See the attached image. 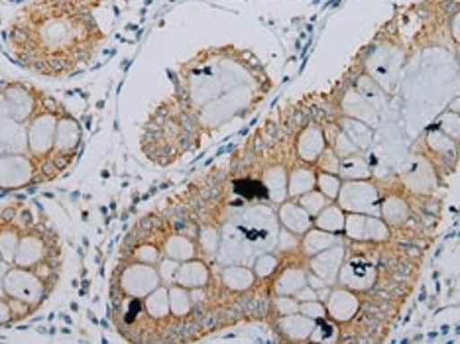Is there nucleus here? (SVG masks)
I'll list each match as a JSON object with an SVG mask.
<instances>
[{
    "label": "nucleus",
    "instance_id": "16",
    "mask_svg": "<svg viewBox=\"0 0 460 344\" xmlns=\"http://www.w3.org/2000/svg\"><path fill=\"white\" fill-rule=\"evenodd\" d=\"M344 262V246L339 243L332 248L325 250L309 258V279H319V287L332 286L339 278L341 266Z\"/></svg>",
    "mask_w": 460,
    "mask_h": 344
},
{
    "label": "nucleus",
    "instance_id": "43",
    "mask_svg": "<svg viewBox=\"0 0 460 344\" xmlns=\"http://www.w3.org/2000/svg\"><path fill=\"white\" fill-rule=\"evenodd\" d=\"M297 201L307 208V213H309L313 218H315V216L323 211V208H325V207L331 203V201L327 199V197L317 190V187H315V190H311V191H307V193L299 195Z\"/></svg>",
    "mask_w": 460,
    "mask_h": 344
},
{
    "label": "nucleus",
    "instance_id": "33",
    "mask_svg": "<svg viewBox=\"0 0 460 344\" xmlns=\"http://www.w3.org/2000/svg\"><path fill=\"white\" fill-rule=\"evenodd\" d=\"M341 130L347 134L349 137V140L357 146V148L362 152V150H366L368 148V146L372 144V138H374V130H372V127L370 124H366V122H362V120H358V119H352V117H344L342 120H341Z\"/></svg>",
    "mask_w": 460,
    "mask_h": 344
},
{
    "label": "nucleus",
    "instance_id": "28",
    "mask_svg": "<svg viewBox=\"0 0 460 344\" xmlns=\"http://www.w3.org/2000/svg\"><path fill=\"white\" fill-rule=\"evenodd\" d=\"M221 281L228 291H234V294H244V291L254 287L258 278H256L252 268L226 266L221 272Z\"/></svg>",
    "mask_w": 460,
    "mask_h": 344
},
{
    "label": "nucleus",
    "instance_id": "32",
    "mask_svg": "<svg viewBox=\"0 0 460 344\" xmlns=\"http://www.w3.org/2000/svg\"><path fill=\"white\" fill-rule=\"evenodd\" d=\"M339 175L342 181H357V180H370V165L366 162L360 152H354L341 158Z\"/></svg>",
    "mask_w": 460,
    "mask_h": 344
},
{
    "label": "nucleus",
    "instance_id": "2",
    "mask_svg": "<svg viewBox=\"0 0 460 344\" xmlns=\"http://www.w3.org/2000/svg\"><path fill=\"white\" fill-rule=\"evenodd\" d=\"M256 79H266V73L250 51L234 46L211 48L183 64L177 97L197 110L236 85Z\"/></svg>",
    "mask_w": 460,
    "mask_h": 344
},
{
    "label": "nucleus",
    "instance_id": "46",
    "mask_svg": "<svg viewBox=\"0 0 460 344\" xmlns=\"http://www.w3.org/2000/svg\"><path fill=\"white\" fill-rule=\"evenodd\" d=\"M299 313H303L305 317L311 319H323V317H329L327 313V305L323 304L321 299H311V301H299Z\"/></svg>",
    "mask_w": 460,
    "mask_h": 344
},
{
    "label": "nucleus",
    "instance_id": "51",
    "mask_svg": "<svg viewBox=\"0 0 460 344\" xmlns=\"http://www.w3.org/2000/svg\"><path fill=\"white\" fill-rule=\"evenodd\" d=\"M448 32H451L456 44H460V8L451 16V22H448Z\"/></svg>",
    "mask_w": 460,
    "mask_h": 344
},
{
    "label": "nucleus",
    "instance_id": "53",
    "mask_svg": "<svg viewBox=\"0 0 460 344\" xmlns=\"http://www.w3.org/2000/svg\"><path fill=\"white\" fill-rule=\"evenodd\" d=\"M458 56H460V44H458Z\"/></svg>",
    "mask_w": 460,
    "mask_h": 344
},
{
    "label": "nucleus",
    "instance_id": "9",
    "mask_svg": "<svg viewBox=\"0 0 460 344\" xmlns=\"http://www.w3.org/2000/svg\"><path fill=\"white\" fill-rule=\"evenodd\" d=\"M46 262H59V246L56 238H48L38 228H24L14 254L13 266L38 268Z\"/></svg>",
    "mask_w": 460,
    "mask_h": 344
},
{
    "label": "nucleus",
    "instance_id": "34",
    "mask_svg": "<svg viewBox=\"0 0 460 344\" xmlns=\"http://www.w3.org/2000/svg\"><path fill=\"white\" fill-rule=\"evenodd\" d=\"M344 221H347V211H344L339 203H329L315 218H313V226L321 228V231L341 234L344 233Z\"/></svg>",
    "mask_w": 460,
    "mask_h": 344
},
{
    "label": "nucleus",
    "instance_id": "6",
    "mask_svg": "<svg viewBox=\"0 0 460 344\" xmlns=\"http://www.w3.org/2000/svg\"><path fill=\"white\" fill-rule=\"evenodd\" d=\"M83 144V127L66 109L59 112L54 148H51L48 160L40 165V181L54 180L56 175L64 173L69 165L75 162L79 148Z\"/></svg>",
    "mask_w": 460,
    "mask_h": 344
},
{
    "label": "nucleus",
    "instance_id": "36",
    "mask_svg": "<svg viewBox=\"0 0 460 344\" xmlns=\"http://www.w3.org/2000/svg\"><path fill=\"white\" fill-rule=\"evenodd\" d=\"M317 185V172L311 168H296L288 175V195L289 199H297L299 195L315 190Z\"/></svg>",
    "mask_w": 460,
    "mask_h": 344
},
{
    "label": "nucleus",
    "instance_id": "3",
    "mask_svg": "<svg viewBox=\"0 0 460 344\" xmlns=\"http://www.w3.org/2000/svg\"><path fill=\"white\" fill-rule=\"evenodd\" d=\"M199 132L193 110L175 95L162 102L144 122L140 148L152 163L170 165L190 150Z\"/></svg>",
    "mask_w": 460,
    "mask_h": 344
},
{
    "label": "nucleus",
    "instance_id": "18",
    "mask_svg": "<svg viewBox=\"0 0 460 344\" xmlns=\"http://www.w3.org/2000/svg\"><path fill=\"white\" fill-rule=\"evenodd\" d=\"M327 146L329 142L325 128H321L319 124H307V127L299 132V137L296 140V150L303 163H315L319 160V155L325 152Z\"/></svg>",
    "mask_w": 460,
    "mask_h": 344
},
{
    "label": "nucleus",
    "instance_id": "40",
    "mask_svg": "<svg viewBox=\"0 0 460 344\" xmlns=\"http://www.w3.org/2000/svg\"><path fill=\"white\" fill-rule=\"evenodd\" d=\"M341 339L339 322L331 317H323L317 321L315 329H313L309 340L313 342H337Z\"/></svg>",
    "mask_w": 460,
    "mask_h": 344
},
{
    "label": "nucleus",
    "instance_id": "38",
    "mask_svg": "<svg viewBox=\"0 0 460 344\" xmlns=\"http://www.w3.org/2000/svg\"><path fill=\"white\" fill-rule=\"evenodd\" d=\"M197 246L199 252H203L208 258H215L218 248H221V233H218V228L213 225H205L199 228Z\"/></svg>",
    "mask_w": 460,
    "mask_h": 344
},
{
    "label": "nucleus",
    "instance_id": "47",
    "mask_svg": "<svg viewBox=\"0 0 460 344\" xmlns=\"http://www.w3.org/2000/svg\"><path fill=\"white\" fill-rule=\"evenodd\" d=\"M177 269H180V262H175V260L167 258V256H162V260L158 262V272H160L164 286H173L175 284Z\"/></svg>",
    "mask_w": 460,
    "mask_h": 344
},
{
    "label": "nucleus",
    "instance_id": "45",
    "mask_svg": "<svg viewBox=\"0 0 460 344\" xmlns=\"http://www.w3.org/2000/svg\"><path fill=\"white\" fill-rule=\"evenodd\" d=\"M319 172H327V173H339L341 168V155L334 152L332 146H327L325 152L319 155V160L315 162Z\"/></svg>",
    "mask_w": 460,
    "mask_h": 344
},
{
    "label": "nucleus",
    "instance_id": "41",
    "mask_svg": "<svg viewBox=\"0 0 460 344\" xmlns=\"http://www.w3.org/2000/svg\"><path fill=\"white\" fill-rule=\"evenodd\" d=\"M317 190L327 197L329 201H337L341 193L342 180L339 173H327V172H317Z\"/></svg>",
    "mask_w": 460,
    "mask_h": 344
},
{
    "label": "nucleus",
    "instance_id": "4",
    "mask_svg": "<svg viewBox=\"0 0 460 344\" xmlns=\"http://www.w3.org/2000/svg\"><path fill=\"white\" fill-rule=\"evenodd\" d=\"M264 81H268V77L243 83V85H236L234 89L226 91L225 95L203 104L201 109L193 110L199 130L201 132L217 130L221 128L223 124L240 117V114L254 109L266 95Z\"/></svg>",
    "mask_w": 460,
    "mask_h": 344
},
{
    "label": "nucleus",
    "instance_id": "30",
    "mask_svg": "<svg viewBox=\"0 0 460 344\" xmlns=\"http://www.w3.org/2000/svg\"><path fill=\"white\" fill-rule=\"evenodd\" d=\"M144 311L152 321H165L167 317H172V309H170V289L167 286L155 287L150 295H146L142 299Z\"/></svg>",
    "mask_w": 460,
    "mask_h": 344
},
{
    "label": "nucleus",
    "instance_id": "27",
    "mask_svg": "<svg viewBox=\"0 0 460 344\" xmlns=\"http://www.w3.org/2000/svg\"><path fill=\"white\" fill-rule=\"evenodd\" d=\"M334 244H339V238L334 233H327V231H321V228L313 226L309 231L301 236L299 241V250L303 256H315L319 252H325V250L332 248Z\"/></svg>",
    "mask_w": 460,
    "mask_h": 344
},
{
    "label": "nucleus",
    "instance_id": "25",
    "mask_svg": "<svg viewBox=\"0 0 460 344\" xmlns=\"http://www.w3.org/2000/svg\"><path fill=\"white\" fill-rule=\"evenodd\" d=\"M164 256L175 260V262H187V260L199 258V246L193 238L185 234H172L167 236L162 244Z\"/></svg>",
    "mask_w": 460,
    "mask_h": 344
},
{
    "label": "nucleus",
    "instance_id": "20",
    "mask_svg": "<svg viewBox=\"0 0 460 344\" xmlns=\"http://www.w3.org/2000/svg\"><path fill=\"white\" fill-rule=\"evenodd\" d=\"M0 154H28L26 124L10 117L0 119Z\"/></svg>",
    "mask_w": 460,
    "mask_h": 344
},
{
    "label": "nucleus",
    "instance_id": "21",
    "mask_svg": "<svg viewBox=\"0 0 460 344\" xmlns=\"http://www.w3.org/2000/svg\"><path fill=\"white\" fill-rule=\"evenodd\" d=\"M208 281H211V269H208L207 262H203L201 258L181 262L175 276V284L187 289H205Z\"/></svg>",
    "mask_w": 460,
    "mask_h": 344
},
{
    "label": "nucleus",
    "instance_id": "15",
    "mask_svg": "<svg viewBox=\"0 0 460 344\" xmlns=\"http://www.w3.org/2000/svg\"><path fill=\"white\" fill-rule=\"evenodd\" d=\"M4 93L8 101V117L26 124L38 104V89L20 81H4Z\"/></svg>",
    "mask_w": 460,
    "mask_h": 344
},
{
    "label": "nucleus",
    "instance_id": "24",
    "mask_svg": "<svg viewBox=\"0 0 460 344\" xmlns=\"http://www.w3.org/2000/svg\"><path fill=\"white\" fill-rule=\"evenodd\" d=\"M342 107H344V114H347V117L358 119L366 124H370V127H372V120L378 119V112H380V109L376 107L372 101L366 99L357 87H354L349 95L344 97Z\"/></svg>",
    "mask_w": 460,
    "mask_h": 344
},
{
    "label": "nucleus",
    "instance_id": "49",
    "mask_svg": "<svg viewBox=\"0 0 460 344\" xmlns=\"http://www.w3.org/2000/svg\"><path fill=\"white\" fill-rule=\"evenodd\" d=\"M438 130H443L447 137H451L453 140L460 138V117L458 114L447 112L445 117H441V120H438Z\"/></svg>",
    "mask_w": 460,
    "mask_h": 344
},
{
    "label": "nucleus",
    "instance_id": "14",
    "mask_svg": "<svg viewBox=\"0 0 460 344\" xmlns=\"http://www.w3.org/2000/svg\"><path fill=\"white\" fill-rule=\"evenodd\" d=\"M378 281V269L366 258L354 256L347 262H342L341 272L337 278V284L342 287H349L352 291H368Z\"/></svg>",
    "mask_w": 460,
    "mask_h": 344
},
{
    "label": "nucleus",
    "instance_id": "26",
    "mask_svg": "<svg viewBox=\"0 0 460 344\" xmlns=\"http://www.w3.org/2000/svg\"><path fill=\"white\" fill-rule=\"evenodd\" d=\"M288 175L289 173H288L284 165H271V168H268L262 175V185L266 190V195L276 205L289 199V195H288Z\"/></svg>",
    "mask_w": 460,
    "mask_h": 344
},
{
    "label": "nucleus",
    "instance_id": "29",
    "mask_svg": "<svg viewBox=\"0 0 460 344\" xmlns=\"http://www.w3.org/2000/svg\"><path fill=\"white\" fill-rule=\"evenodd\" d=\"M309 284L307 272L303 268H286L281 269L279 276L274 281V294L276 295H296L299 289Z\"/></svg>",
    "mask_w": 460,
    "mask_h": 344
},
{
    "label": "nucleus",
    "instance_id": "8",
    "mask_svg": "<svg viewBox=\"0 0 460 344\" xmlns=\"http://www.w3.org/2000/svg\"><path fill=\"white\" fill-rule=\"evenodd\" d=\"M403 66V49L390 38H382L368 49L364 59L366 75H370L382 89H390Z\"/></svg>",
    "mask_w": 460,
    "mask_h": 344
},
{
    "label": "nucleus",
    "instance_id": "50",
    "mask_svg": "<svg viewBox=\"0 0 460 344\" xmlns=\"http://www.w3.org/2000/svg\"><path fill=\"white\" fill-rule=\"evenodd\" d=\"M13 321V309H10V301L6 295H0V327L10 325Z\"/></svg>",
    "mask_w": 460,
    "mask_h": 344
},
{
    "label": "nucleus",
    "instance_id": "5",
    "mask_svg": "<svg viewBox=\"0 0 460 344\" xmlns=\"http://www.w3.org/2000/svg\"><path fill=\"white\" fill-rule=\"evenodd\" d=\"M61 110H64V107L54 97L38 89L36 110L26 122L28 154L36 160L38 168L48 160L51 148H54L56 127Z\"/></svg>",
    "mask_w": 460,
    "mask_h": 344
},
{
    "label": "nucleus",
    "instance_id": "48",
    "mask_svg": "<svg viewBox=\"0 0 460 344\" xmlns=\"http://www.w3.org/2000/svg\"><path fill=\"white\" fill-rule=\"evenodd\" d=\"M274 309L278 313V317L294 315V313H299V301L296 295H276Z\"/></svg>",
    "mask_w": 460,
    "mask_h": 344
},
{
    "label": "nucleus",
    "instance_id": "37",
    "mask_svg": "<svg viewBox=\"0 0 460 344\" xmlns=\"http://www.w3.org/2000/svg\"><path fill=\"white\" fill-rule=\"evenodd\" d=\"M170 289V309H172V317L177 319H183L191 313L193 309V295H191V289L181 287V286H167Z\"/></svg>",
    "mask_w": 460,
    "mask_h": 344
},
{
    "label": "nucleus",
    "instance_id": "17",
    "mask_svg": "<svg viewBox=\"0 0 460 344\" xmlns=\"http://www.w3.org/2000/svg\"><path fill=\"white\" fill-rule=\"evenodd\" d=\"M325 305H327L329 317L337 321L341 325V322H349L358 315L360 299L357 295V291L339 286V287L331 289Z\"/></svg>",
    "mask_w": 460,
    "mask_h": 344
},
{
    "label": "nucleus",
    "instance_id": "52",
    "mask_svg": "<svg viewBox=\"0 0 460 344\" xmlns=\"http://www.w3.org/2000/svg\"><path fill=\"white\" fill-rule=\"evenodd\" d=\"M8 117V101L4 93V81H0V119Z\"/></svg>",
    "mask_w": 460,
    "mask_h": 344
},
{
    "label": "nucleus",
    "instance_id": "10",
    "mask_svg": "<svg viewBox=\"0 0 460 344\" xmlns=\"http://www.w3.org/2000/svg\"><path fill=\"white\" fill-rule=\"evenodd\" d=\"M117 287L122 297L144 299L150 295L155 287L162 286V278L158 266L136 262V260H127L122 269L117 272Z\"/></svg>",
    "mask_w": 460,
    "mask_h": 344
},
{
    "label": "nucleus",
    "instance_id": "12",
    "mask_svg": "<svg viewBox=\"0 0 460 344\" xmlns=\"http://www.w3.org/2000/svg\"><path fill=\"white\" fill-rule=\"evenodd\" d=\"M337 203L347 213H362V215H378L382 207V195L370 180L342 181Z\"/></svg>",
    "mask_w": 460,
    "mask_h": 344
},
{
    "label": "nucleus",
    "instance_id": "11",
    "mask_svg": "<svg viewBox=\"0 0 460 344\" xmlns=\"http://www.w3.org/2000/svg\"><path fill=\"white\" fill-rule=\"evenodd\" d=\"M40 181V168L30 154H0V191H18Z\"/></svg>",
    "mask_w": 460,
    "mask_h": 344
},
{
    "label": "nucleus",
    "instance_id": "1",
    "mask_svg": "<svg viewBox=\"0 0 460 344\" xmlns=\"http://www.w3.org/2000/svg\"><path fill=\"white\" fill-rule=\"evenodd\" d=\"M99 0H36L10 18L6 46L16 64L44 79L87 69L107 41Z\"/></svg>",
    "mask_w": 460,
    "mask_h": 344
},
{
    "label": "nucleus",
    "instance_id": "7",
    "mask_svg": "<svg viewBox=\"0 0 460 344\" xmlns=\"http://www.w3.org/2000/svg\"><path fill=\"white\" fill-rule=\"evenodd\" d=\"M51 289H54V284H49L44 276L32 268L10 266L3 279L4 295L10 299L24 301V304H28L34 311L44 305V301L49 297Z\"/></svg>",
    "mask_w": 460,
    "mask_h": 344
},
{
    "label": "nucleus",
    "instance_id": "39",
    "mask_svg": "<svg viewBox=\"0 0 460 344\" xmlns=\"http://www.w3.org/2000/svg\"><path fill=\"white\" fill-rule=\"evenodd\" d=\"M162 256H164L162 246H158L155 243H150V241H142L132 248V252L127 256V260H136V262L158 266Z\"/></svg>",
    "mask_w": 460,
    "mask_h": 344
},
{
    "label": "nucleus",
    "instance_id": "13",
    "mask_svg": "<svg viewBox=\"0 0 460 344\" xmlns=\"http://www.w3.org/2000/svg\"><path fill=\"white\" fill-rule=\"evenodd\" d=\"M344 234L357 243H384L388 241L392 231L378 215L347 213L344 221Z\"/></svg>",
    "mask_w": 460,
    "mask_h": 344
},
{
    "label": "nucleus",
    "instance_id": "19",
    "mask_svg": "<svg viewBox=\"0 0 460 344\" xmlns=\"http://www.w3.org/2000/svg\"><path fill=\"white\" fill-rule=\"evenodd\" d=\"M278 223L281 228L294 233L296 236H303L309 228H313V216L297 199H286L284 203H279Z\"/></svg>",
    "mask_w": 460,
    "mask_h": 344
},
{
    "label": "nucleus",
    "instance_id": "35",
    "mask_svg": "<svg viewBox=\"0 0 460 344\" xmlns=\"http://www.w3.org/2000/svg\"><path fill=\"white\" fill-rule=\"evenodd\" d=\"M22 233L24 228H20L14 221L0 223V260H4L10 266L14 262V254Z\"/></svg>",
    "mask_w": 460,
    "mask_h": 344
},
{
    "label": "nucleus",
    "instance_id": "31",
    "mask_svg": "<svg viewBox=\"0 0 460 344\" xmlns=\"http://www.w3.org/2000/svg\"><path fill=\"white\" fill-rule=\"evenodd\" d=\"M380 216L388 226H402L410 218V205L400 195H388L382 199Z\"/></svg>",
    "mask_w": 460,
    "mask_h": 344
},
{
    "label": "nucleus",
    "instance_id": "22",
    "mask_svg": "<svg viewBox=\"0 0 460 344\" xmlns=\"http://www.w3.org/2000/svg\"><path fill=\"white\" fill-rule=\"evenodd\" d=\"M403 181L415 193H431L435 190V170L429 160L415 158L403 173Z\"/></svg>",
    "mask_w": 460,
    "mask_h": 344
},
{
    "label": "nucleus",
    "instance_id": "23",
    "mask_svg": "<svg viewBox=\"0 0 460 344\" xmlns=\"http://www.w3.org/2000/svg\"><path fill=\"white\" fill-rule=\"evenodd\" d=\"M317 321L305 317L303 313H294V315H284L278 317V329L281 335H284L288 340L294 342H303L309 340L313 329H315Z\"/></svg>",
    "mask_w": 460,
    "mask_h": 344
},
{
    "label": "nucleus",
    "instance_id": "44",
    "mask_svg": "<svg viewBox=\"0 0 460 344\" xmlns=\"http://www.w3.org/2000/svg\"><path fill=\"white\" fill-rule=\"evenodd\" d=\"M278 268H279V258H278L276 254H270V252L260 254V256L256 258L254 266H252V269H254V274H256L258 279L271 278V276H274V274L278 272Z\"/></svg>",
    "mask_w": 460,
    "mask_h": 344
},
{
    "label": "nucleus",
    "instance_id": "42",
    "mask_svg": "<svg viewBox=\"0 0 460 344\" xmlns=\"http://www.w3.org/2000/svg\"><path fill=\"white\" fill-rule=\"evenodd\" d=\"M427 148L431 150L433 154L438 155H447L455 152V140L451 137H447L443 130L433 128L431 132L427 134Z\"/></svg>",
    "mask_w": 460,
    "mask_h": 344
}]
</instances>
